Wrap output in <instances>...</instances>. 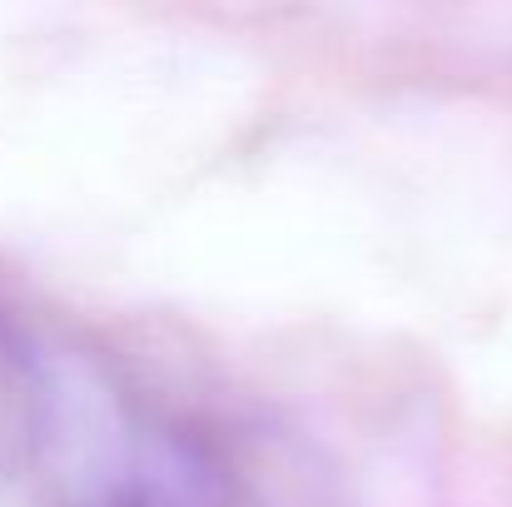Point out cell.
<instances>
[{
  "mask_svg": "<svg viewBox=\"0 0 512 507\" xmlns=\"http://www.w3.org/2000/svg\"><path fill=\"white\" fill-rule=\"evenodd\" d=\"M35 458H50L60 507H229V478L194 433L105 398L65 403L50 373Z\"/></svg>",
  "mask_w": 512,
  "mask_h": 507,
  "instance_id": "1",
  "label": "cell"
},
{
  "mask_svg": "<svg viewBox=\"0 0 512 507\" xmlns=\"http://www.w3.org/2000/svg\"><path fill=\"white\" fill-rule=\"evenodd\" d=\"M40 413H45V368L0 319V478L25 458H35Z\"/></svg>",
  "mask_w": 512,
  "mask_h": 507,
  "instance_id": "2",
  "label": "cell"
}]
</instances>
